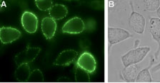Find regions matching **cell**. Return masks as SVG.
Segmentation results:
<instances>
[{"instance_id":"obj_1","label":"cell","mask_w":160,"mask_h":83,"mask_svg":"<svg viewBox=\"0 0 160 83\" xmlns=\"http://www.w3.org/2000/svg\"><path fill=\"white\" fill-rule=\"evenodd\" d=\"M150 51V48L146 47H139L132 49L126 54L122 56V61L124 67L129 66L131 65L137 64L141 62L146 57L147 53Z\"/></svg>"},{"instance_id":"obj_2","label":"cell","mask_w":160,"mask_h":83,"mask_svg":"<svg viewBox=\"0 0 160 83\" xmlns=\"http://www.w3.org/2000/svg\"><path fill=\"white\" fill-rule=\"evenodd\" d=\"M40 48L39 47H29L27 48L26 50L20 52L19 53L17 54L14 58L15 63L17 64V66L24 64V63H29L36 59V58L39 53Z\"/></svg>"},{"instance_id":"obj_3","label":"cell","mask_w":160,"mask_h":83,"mask_svg":"<svg viewBox=\"0 0 160 83\" xmlns=\"http://www.w3.org/2000/svg\"><path fill=\"white\" fill-rule=\"evenodd\" d=\"M132 37V35L127 31L120 28H108V41L110 48L112 45L124 41Z\"/></svg>"},{"instance_id":"obj_4","label":"cell","mask_w":160,"mask_h":83,"mask_svg":"<svg viewBox=\"0 0 160 83\" xmlns=\"http://www.w3.org/2000/svg\"><path fill=\"white\" fill-rule=\"evenodd\" d=\"M77 66L81 67L89 73H92L96 70V60L92 53L89 52H84L79 55L77 61Z\"/></svg>"},{"instance_id":"obj_5","label":"cell","mask_w":160,"mask_h":83,"mask_svg":"<svg viewBox=\"0 0 160 83\" xmlns=\"http://www.w3.org/2000/svg\"><path fill=\"white\" fill-rule=\"evenodd\" d=\"M85 29V24L79 17H74L69 19L62 27V32L64 34H77L83 32Z\"/></svg>"},{"instance_id":"obj_6","label":"cell","mask_w":160,"mask_h":83,"mask_svg":"<svg viewBox=\"0 0 160 83\" xmlns=\"http://www.w3.org/2000/svg\"><path fill=\"white\" fill-rule=\"evenodd\" d=\"M22 25L27 32L33 34L37 30L38 19L32 12H24L22 16Z\"/></svg>"},{"instance_id":"obj_7","label":"cell","mask_w":160,"mask_h":83,"mask_svg":"<svg viewBox=\"0 0 160 83\" xmlns=\"http://www.w3.org/2000/svg\"><path fill=\"white\" fill-rule=\"evenodd\" d=\"M146 20L144 17L138 12L133 11L129 17V26L135 33L142 34L144 31Z\"/></svg>"},{"instance_id":"obj_8","label":"cell","mask_w":160,"mask_h":83,"mask_svg":"<svg viewBox=\"0 0 160 83\" xmlns=\"http://www.w3.org/2000/svg\"><path fill=\"white\" fill-rule=\"evenodd\" d=\"M21 36V32L12 27L2 26L0 29V39L4 44H9L16 41Z\"/></svg>"},{"instance_id":"obj_9","label":"cell","mask_w":160,"mask_h":83,"mask_svg":"<svg viewBox=\"0 0 160 83\" xmlns=\"http://www.w3.org/2000/svg\"><path fill=\"white\" fill-rule=\"evenodd\" d=\"M78 53L74 50H65L59 53L57 59L54 62V65L67 66L74 61Z\"/></svg>"},{"instance_id":"obj_10","label":"cell","mask_w":160,"mask_h":83,"mask_svg":"<svg viewBox=\"0 0 160 83\" xmlns=\"http://www.w3.org/2000/svg\"><path fill=\"white\" fill-rule=\"evenodd\" d=\"M42 31L47 39L54 37L57 31V23L51 17H45L42 21Z\"/></svg>"},{"instance_id":"obj_11","label":"cell","mask_w":160,"mask_h":83,"mask_svg":"<svg viewBox=\"0 0 160 83\" xmlns=\"http://www.w3.org/2000/svg\"><path fill=\"white\" fill-rule=\"evenodd\" d=\"M149 30L153 39L159 44V48L155 54V58H158L160 52V19L158 17H152L150 19Z\"/></svg>"},{"instance_id":"obj_12","label":"cell","mask_w":160,"mask_h":83,"mask_svg":"<svg viewBox=\"0 0 160 83\" xmlns=\"http://www.w3.org/2000/svg\"><path fill=\"white\" fill-rule=\"evenodd\" d=\"M138 73V67H137V65H131L129 66L124 67V68L122 72V77L125 81L134 82H136Z\"/></svg>"},{"instance_id":"obj_13","label":"cell","mask_w":160,"mask_h":83,"mask_svg":"<svg viewBox=\"0 0 160 83\" xmlns=\"http://www.w3.org/2000/svg\"><path fill=\"white\" fill-rule=\"evenodd\" d=\"M30 74H31V72H30V68L28 63H24L19 65L14 72L16 79L18 81L22 82H28Z\"/></svg>"},{"instance_id":"obj_14","label":"cell","mask_w":160,"mask_h":83,"mask_svg":"<svg viewBox=\"0 0 160 83\" xmlns=\"http://www.w3.org/2000/svg\"><path fill=\"white\" fill-rule=\"evenodd\" d=\"M68 13L67 8L63 4H54L49 10L50 17L54 20L64 19Z\"/></svg>"},{"instance_id":"obj_15","label":"cell","mask_w":160,"mask_h":83,"mask_svg":"<svg viewBox=\"0 0 160 83\" xmlns=\"http://www.w3.org/2000/svg\"><path fill=\"white\" fill-rule=\"evenodd\" d=\"M153 62H154L153 57H152L149 66L141 70V71L138 73V75H137V77L136 79L137 82H152V76L149 71V70L150 69V67H152V65H153Z\"/></svg>"},{"instance_id":"obj_16","label":"cell","mask_w":160,"mask_h":83,"mask_svg":"<svg viewBox=\"0 0 160 83\" xmlns=\"http://www.w3.org/2000/svg\"><path fill=\"white\" fill-rule=\"evenodd\" d=\"M89 73L78 66L76 67L74 71V76L76 82H89L90 81Z\"/></svg>"},{"instance_id":"obj_17","label":"cell","mask_w":160,"mask_h":83,"mask_svg":"<svg viewBox=\"0 0 160 83\" xmlns=\"http://www.w3.org/2000/svg\"><path fill=\"white\" fill-rule=\"evenodd\" d=\"M29 82H44L43 73L40 70H34L31 72L28 80Z\"/></svg>"},{"instance_id":"obj_18","label":"cell","mask_w":160,"mask_h":83,"mask_svg":"<svg viewBox=\"0 0 160 83\" xmlns=\"http://www.w3.org/2000/svg\"><path fill=\"white\" fill-rule=\"evenodd\" d=\"M53 2L52 0H35V4L42 11H47L52 8Z\"/></svg>"},{"instance_id":"obj_19","label":"cell","mask_w":160,"mask_h":83,"mask_svg":"<svg viewBox=\"0 0 160 83\" xmlns=\"http://www.w3.org/2000/svg\"><path fill=\"white\" fill-rule=\"evenodd\" d=\"M144 2L146 9L148 11H157L160 7V1L159 0H147Z\"/></svg>"},{"instance_id":"obj_20","label":"cell","mask_w":160,"mask_h":83,"mask_svg":"<svg viewBox=\"0 0 160 83\" xmlns=\"http://www.w3.org/2000/svg\"><path fill=\"white\" fill-rule=\"evenodd\" d=\"M58 82H70L71 80H70L69 78H67V77H60V78L58 79V80H57Z\"/></svg>"},{"instance_id":"obj_21","label":"cell","mask_w":160,"mask_h":83,"mask_svg":"<svg viewBox=\"0 0 160 83\" xmlns=\"http://www.w3.org/2000/svg\"><path fill=\"white\" fill-rule=\"evenodd\" d=\"M159 70H160V63H159L158 65H157L156 66L154 67L153 69V72H156L157 71H158Z\"/></svg>"},{"instance_id":"obj_22","label":"cell","mask_w":160,"mask_h":83,"mask_svg":"<svg viewBox=\"0 0 160 83\" xmlns=\"http://www.w3.org/2000/svg\"><path fill=\"white\" fill-rule=\"evenodd\" d=\"M157 16H158V18L160 19V7H159V8L157 10Z\"/></svg>"}]
</instances>
